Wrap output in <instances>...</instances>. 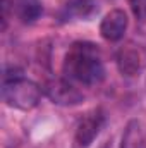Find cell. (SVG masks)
Listing matches in <instances>:
<instances>
[{
	"label": "cell",
	"mask_w": 146,
	"mask_h": 148,
	"mask_svg": "<svg viewBox=\"0 0 146 148\" xmlns=\"http://www.w3.org/2000/svg\"><path fill=\"white\" fill-rule=\"evenodd\" d=\"M2 98L5 105L19 110H31L41 100V88L35 81L26 79L16 67H7L3 74Z\"/></svg>",
	"instance_id": "7a4b0ae2"
},
{
	"label": "cell",
	"mask_w": 146,
	"mask_h": 148,
	"mask_svg": "<svg viewBox=\"0 0 146 148\" xmlns=\"http://www.w3.org/2000/svg\"><path fill=\"white\" fill-rule=\"evenodd\" d=\"M115 60H117V67L119 71L124 74V76H138L143 69V57H141V52L134 47V45H126L122 47L117 55H115Z\"/></svg>",
	"instance_id": "8992f818"
},
{
	"label": "cell",
	"mask_w": 146,
	"mask_h": 148,
	"mask_svg": "<svg viewBox=\"0 0 146 148\" xmlns=\"http://www.w3.org/2000/svg\"><path fill=\"white\" fill-rule=\"evenodd\" d=\"M120 148H145V136L141 124L138 121H131L122 134V143Z\"/></svg>",
	"instance_id": "9c48e42d"
},
{
	"label": "cell",
	"mask_w": 146,
	"mask_h": 148,
	"mask_svg": "<svg viewBox=\"0 0 146 148\" xmlns=\"http://www.w3.org/2000/svg\"><path fill=\"white\" fill-rule=\"evenodd\" d=\"M105 122H107V115H105L103 109L96 107V109L89 110L76 126L72 148H89L93 145V141L98 138Z\"/></svg>",
	"instance_id": "3957f363"
},
{
	"label": "cell",
	"mask_w": 146,
	"mask_h": 148,
	"mask_svg": "<svg viewBox=\"0 0 146 148\" xmlns=\"http://www.w3.org/2000/svg\"><path fill=\"white\" fill-rule=\"evenodd\" d=\"M46 97L57 105H77L83 102V93L71 83V79H52L45 84Z\"/></svg>",
	"instance_id": "277c9868"
},
{
	"label": "cell",
	"mask_w": 146,
	"mask_h": 148,
	"mask_svg": "<svg viewBox=\"0 0 146 148\" xmlns=\"http://www.w3.org/2000/svg\"><path fill=\"white\" fill-rule=\"evenodd\" d=\"M14 14L23 23H35L43 14V5L40 0H14Z\"/></svg>",
	"instance_id": "ba28073f"
},
{
	"label": "cell",
	"mask_w": 146,
	"mask_h": 148,
	"mask_svg": "<svg viewBox=\"0 0 146 148\" xmlns=\"http://www.w3.org/2000/svg\"><path fill=\"white\" fill-rule=\"evenodd\" d=\"M62 71L67 79L84 86H96L105 79V66L96 45L77 41L72 43L64 57Z\"/></svg>",
	"instance_id": "6da1fadb"
},
{
	"label": "cell",
	"mask_w": 146,
	"mask_h": 148,
	"mask_svg": "<svg viewBox=\"0 0 146 148\" xmlns=\"http://www.w3.org/2000/svg\"><path fill=\"white\" fill-rule=\"evenodd\" d=\"M127 14L122 9H112L100 23V35L107 41H120L127 31Z\"/></svg>",
	"instance_id": "5b68a950"
},
{
	"label": "cell",
	"mask_w": 146,
	"mask_h": 148,
	"mask_svg": "<svg viewBox=\"0 0 146 148\" xmlns=\"http://www.w3.org/2000/svg\"><path fill=\"white\" fill-rule=\"evenodd\" d=\"M100 10V0H74L67 3L62 12V21L69 19H84L88 21Z\"/></svg>",
	"instance_id": "52a82bcc"
},
{
	"label": "cell",
	"mask_w": 146,
	"mask_h": 148,
	"mask_svg": "<svg viewBox=\"0 0 146 148\" xmlns=\"http://www.w3.org/2000/svg\"><path fill=\"white\" fill-rule=\"evenodd\" d=\"M131 10L139 23H146V0H129Z\"/></svg>",
	"instance_id": "30bf717a"
}]
</instances>
